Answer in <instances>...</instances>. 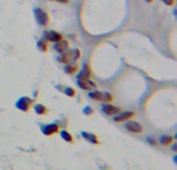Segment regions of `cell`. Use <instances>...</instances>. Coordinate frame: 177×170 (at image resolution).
I'll list each match as a JSON object with an SVG mask.
<instances>
[{
	"instance_id": "cell-1",
	"label": "cell",
	"mask_w": 177,
	"mask_h": 170,
	"mask_svg": "<svg viewBox=\"0 0 177 170\" xmlns=\"http://www.w3.org/2000/svg\"><path fill=\"white\" fill-rule=\"evenodd\" d=\"M88 97L93 101H99V102H112L114 96L110 93H104V91H96V90H90L88 91Z\"/></svg>"
},
{
	"instance_id": "cell-2",
	"label": "cell",
	"mask_w": 177,
	"mask_h": 170,
	"mask_svg": "<svg viewBox=\"0 0 177 170\" xmlns=\"http://www.w3.org/2000/svg\"><path fill=\"white\" fill-rule=\"evenodd\" d=\"M33 107V99L30 96H22L17 99L16 102V108L22 110V111H30V108Z\"/></svg>"
},
{
	"instance_id": "cell-3",
	"label": "cell",
	"mask_w": 177,
	"mask_h": 170,
	"mask_svg": "<svg viewBox=\"0 0 177 170\" xmlns=\"http://www.w3.org/2000/svg\"><path fill=\"white\" fill-rule=\"evenodd\" d=\"M34 17H36V22L42 26H47L50 23V17H48L47 11L42 8H34Z\"/></svg>"
},
{
	"instance_id": "cell-4",
	"label": "cell",
	"mask_w": 177,
	"mask_h": 170,
	"mask_svg": "<svg viewBox=\"0 0 177 170\" xmlns=\"http://www.w3.org/2000/svg\"><path fill=\"white\" fill-rule=\"evenodd\" d=\"M101 111H103L104 115H107V116H115L117 113L121 111V108H120L118 105H112L110 102H103V105H101Z\"/></svg>"
},
{
	"instance_id": "cell-5",
	"label": "cell",
	"mask_w": 177,
	"mask_h": 170,
	"mask_svg": "<svg viewBox=\"0 0 177 170\" xmlns=\"http://www.w3.org/2000/svg\"><path fill=\"white\" fill-rule=\"evenodd\" d=\"M41 131L44 133L45 136H51V135H54V133H58V131H59V124H58V122L45 124V125L41 127Z\"/></svg>"
},
{
	"instance_id": "cell-6",
	"label": "cell",
	"mask_w": 177,
	"mask_h": 170,
	"mask_svg": "<svg viewBox=\"0 0 177 170\" xmlns=\"http://www.w3.org/2000/svg\"><path fill=\"white\" fill-rule=\"evenodd\" d=\"M126 124H124V128L128 130V131H131V133H141L144 128L141 124H138V122H135V121H131V119H128V121H124Z\"/></svg>"
},
{
	"instance_id": "cell-7",
	"label": "cell",
	"mask_w": 177,
	"mask_h": 170,
	"mask_svg": "<svg viewBox=\"0 0 177 170\" xmlns=\"http://www.w3.org/2000/svg\"><path fill=\"white\" fill-rule=\"evenodd\" d=\"M134 115H135L134 111H120V113H117V115L114 116V121H115V122H124V121L134 118Z\"/></svg>"
},
{
	"instance_id": "cell-8",
	"label": "cell",
	"mask_w": 177,
	"mask_h": 170,
	"mask_svg": "<svg viewBox=\"0 0 177 170\" xmlns=\"http://www.w3.org/2000/svg\"><path fill=\"white\" fill-rule=\"evenodd\" d=\"M44 39L47 40V42L54 43V42H58V40H61V39H62V34H59L58 31H45Z\"/></svg>"
},
{
	"instance_id": "cell-9",
	"label": "cell",
	"mask_w": 177,
	"mask_h": 170,
	"mask_svg": "<svg viewBox=\"0 0 177 170\" xmlns=\"http://www.w3.org/2000/svg\"><path fill=\"white\" fill-rule=\"evenodd\" d=\"M88 79H92V71H90V67L86 64V65L81 68V71H79L76 81H88Z\"/></svg>"
},
{
	"instance_id": "cell-10",
	"label": "cell",
	"mask_w": 177,
	"mask_h": 170,
	"mask_svg": "<svg viewBox=\"0 0 177 170\" xmlns=\"http://www.w3.org/2000/svg\"><path fill=\"white\" fill-rule=\"evenodd\" d=\"M81 136L90 142V144H93V145H98L99 144V138L96 136V135H93V133H88V131H81Z\"/></svg>"
},
{
	"instance_id": "cell-11",
	"label": "cell",
	"mask_w": 177,
	"mask_h": 170,
	"mask_svg": "<svg viewBox=\"0 0 177 170\" xmlns=\"http://www.w3.org/2000/svg\"><path fill=\"white\" fill-rule=\"evenodd\" d=\"M53 48H54L56 53H64V51L68 50V42L64 40V39H61V40H58V42L53 43Z\"/></svg>"
},
{
	"instance_id": "cell-12",
	"label": "cell",
	"mask_w": 177,
	"mask_h": 170,
	"mask_svg": "<svg viewBox=\"0 0 177 170\" xmlns=\"http://www.w3.org/2000/svg\"><path fill=\"white\" fill-rule=\"evenodd\" d=\"M67 57H68V62H76L79 57H81V51L78 48H73V50H67Z\"/></svg>"
},
{
	"instance_id": "cell-13",
	"label": "cell",
	"mask_w": 177,
	"mask_h": 170,
	"mask_svg": "<svg viewBox=\"0 0 177 170\" xmlns=\"http://www.w3.org/2000/svg\"><path fill=\"white\" fill-rule=\"evenodd\" d=\"M76 84H78L79 88H83L86 91H90V90L95 88V84L92 82V79H88V81H76Z\"/></svg>"
},
{
	"instance_id": "cell-14",
	"label": "cell",
	"mask_w": 177,
	"mask_h": 170,
	"mask_svg": "<svg viewBox=\"0 0 177 170\" xmlns=\"http://www.w3.org/2000/svg\"><path fill=\"white\" fill-rule=\"evenodd\" d=\"M64 71L67 74H75L78 71V65L75 62H67V64H64Z\"/></svg>"
},
{
	"instance_id": "cell-15",
	"label": "cell",
	"mask_w": 177,
	"mask_h": 170,
	"mask_svg": "<svg viewBox=\"0 0 177 170\" xmlns=\"http://www.w3.org/2000/svg\"><path fill=\"white\" fill-rule=\"evenodd\" d=\"M33 108H34L36 115H39V116L48 115V108H47L45 105H42V104H33Z\"/></svg>"
},
{
	"instance_id": "cell-16",
	"label": "cell",
	"mask_w": 177,
	"mask_h": 170,
	"mask_svg": "<svg viewBox=\"0 0 177 170\" xmlns=\"http://www.w3.org/2000/svg\"><path fill=\"white\" fill-rule=\"evenodd\" d=\"M59 135H61V138H62L64 141H67V142H70V144H73V142H75L73 136H72L67 130H61V128H59Z\"/></svg>"
},
{
	"instance_id": "cell-17",
	"label": "cell",
	"mask_w": 177,
	"mask_h": 170,
	"mask_svg": "<svg viewBox=\"0 0 177 170\" xmlns=\"http://www.w3.org/2000/svg\"><path fill=\"white\" fill-rule=\"evenodd\" d=\"M173 141H174V138L169 136V135H163V136L160 138V144H162V145H169Z\"/></svg>"
},
{
	"instance_id": "cell-18",
	"label": "cell",
	"mask_w": 177,
	"mask_h": 170,
	"mask_svg": "<svg viewBox=\"0 0 177 170\" xmlns=\"http://www.w3.org/2000/svg\"><path fill=\"white\" fill-rule=\"evenodd\" d=\"M38 50H39V51H47V50H48V46H47V40H45V39H42V40L38 42Z\"/></svg>"
},
{
	"instance_id": "cell-19",
	"label": "cell",
	"mask_w": 177,
	"mask_h": 170,
	"mask_svg": "<svg viewBox=\"0 0 177 170\" xmlns=\"http://www.w3.org/2000/svg\"><path fill=\"white\" fill-rule=\"evenodd\" d=\"M64 93H65L67 96H70V97H75V96H76V91H75L72 87H65V88H64Z\"/></svg>"
},
{
	"instance_id": "cell-20",
	"label": "cell",
	"mask_w": 177,
	"mask_h": 170,
	"mask_svg": "<svg viewBox=\"0 0 177 170\" xmlns=\"http://www.w3.org/2000/svg\"><path fill=\"white\" fill-rule=\"evenodd\" d=\"M83 113H84V115H93V110H92V108H90V107H86V108H84V110H83Z\"/></svg>"
},
{
	"instance_id": "cell-21",
	"label": "cell",
	"mask_w": 177,
	"mask_h": 170,
	"mask_svg": "<svg viewBox=\"0 0 177 170\" xmlns=\"http://www.w3.org/2000/svg\"><path fill=\"white\" fill-rule=\"evenodd\" d=\"M163 3H166L168 6H171V5H174V0H162Z\"/></svg>"
},
{
	"instance_id": "cell-22",
	"label": "cell",
	"mask_w": 177,
	"mask_h": 170,
	"mask_svg": "<svg viewBox=\"0 0 177 170\" xmlns=\"http://www.w3.org/2000/svg\"><path fill=\"white\" fill-rule=\"evenodd\" d=\"M148 141H149V144H152V145H155V144H157V142H155L152 138H148Z\"/></svg>"
},
{
	"instance_id": "cell-23",
	"label": "cell",
	"mask_w": 177,
	"mask_h": 170,
	"mask_svg": "<svg viewBox=\"0 0 177 170\" xmlns=\"http://www.w3.org/2000/svg\"><path fill=\"white\" fill-rule=\"evenodd\" d=\"M53 2H59V3H68L70 0H53Z\"/></svg>"
},
{
	"instance_id": "cell-24",
	"label": "cell",
	"mask_w": 177,
	"mask_h": 170,
	"mask_svg": "<svg viewBox=\"0 0 177 170\" xmlns=\"http://www.w3.org/2000/svg\"><path fill=\"white\" fill-rule=\"evenodd\" d=\"M146 2H152V0H146Z\"/></svg>"
}]
</instances>
